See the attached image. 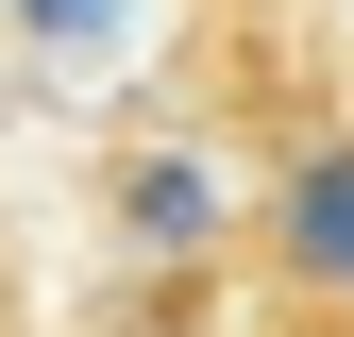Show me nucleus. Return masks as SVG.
<instances>
[{"label": "nucleus", "instance_id": "obj_1", "mask_svg": "<svg viewBox=\"0 0 354 337\" xmlns=\"http://www.w3.org/2000/svg\"><path fill=\"white\" fill-rule=\"evenodd\" d=\"M270 253H287L304 287H337V304H354V135H321V152L287 168V202H270Z\"/></svg>", "mask_w": 354, "mask_h": 337}]
</instances>
